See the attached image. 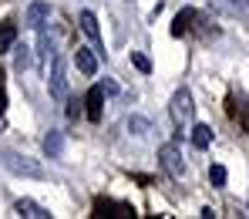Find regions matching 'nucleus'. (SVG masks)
Wrapping results in <instances>:
<instances>
[{
	"label": "nucleus",
	"instance_id": "obj_10",
	"mask_svg": "<svg viewBox=\"0 0 249 219\" xmlns=\"http://www.w3.org/2000/svg\"><path fill=\"white\" fill-rule=\"evenodd\" d=\"M81 31H84V34H88V37H91L94 44L101 41V31H98V17H94L91 10H81Z\"/></svg>",
	"mask_w": 249,
	"mask_h": 219
},
{
	"label": "nucleus",
	"instance_id": "obj_19",
	"mask_svg": "<svg viewBox=\"0 0 249 219\" xmlns=\"http://www.w3.org/2000/svg\"><path fill=\"white\" fill-rule=\"evenodd\" d=\"M7 108V94H3V88H0V111Z\"/></svg>",
	"mask_w": 249,
	"mask_h": 219
},
{
	"label": "nucleus",
	"instance_id": "obj_7",
	"mask_svg": "<svg viewBox=\"0 0 249 219\" xmlns=\"http://www.w3.org/2000/svg\"><path fill=\"white\" fill-rule=\"evenodd\" d=\"M14 209H17V216H27V219H51V213L37 202H31V199H20Z\"/></svg>",
	"mask_w": 249,
	"mask_h": 219
},
{
	"label": "nucleus",
	"instance_id": "obj_6",
	"mask_svg": "<svg viewBox=\"0 0 249 219\" xmlns=\"http://www.w3.org/2000/svg\"><path fill=\"white\" fill-rule=\"evenodd\" d=\"M101 101H105V88L94 85L88 91V98H84V105H88V118L91 122H101Z\"/></svg>",
	"mask_w": 249,
	"mask_h": 219
},
{
	"label": "nucleus",
	"instance_id": "obj_9",
	"mask_svg": "<svg viewBox=\"0 0 249 219\" xmlns=\"http://www.w3.org/2000/svg\"><path fill=\"white\" fill-rule=\"evenodd\" d=\"M192 24H196V10H178L172 24V37H182L185 31H192Z\"/></svg>",
	"mask_w": 249,
	"mask_h": 219
},
{
	"label": "nucleus",
	"instance_id": "obj_17",
	"mask_svg": "<svg viewBox=\"0 0 249 219\" xmlns=\"http://www.w3.org/2000/svg\"><path fill=\"white\" fill-rule=\"evenodd\" d=\"M128 128L135 131V135H145V131H148V122H145V118H131V122H128Z\"/></svg>",
	"mask_w": 249,
	"mask_h": 219
},
{
	"label": "nucleus",
	"instance_id": "obj_8",
	"mask_svg": "<svg viewBox=\"0 0 249 219\" xmlns=\"http://www.w3.org/2000/svg\"><path fill=\"white\" fill-rule=\"evenodd\" d=\"M14 44H17V24L14 20H3L0 24V54L14 51Z\"/></svg>",
	"mask_w": 249,
	"mask_h": 219
},
{
	"label": "nucleus",
	"instance_id": "obj_3",
	"mask_svg": "<svg viewBox=\"0 0 249 219\" xmlns=\"http://www.w3.org/2000/svg\"><path fill=\"white\" fill-rule=\"evenodd\" d=\"M159 162H162V169H165L172 179H182V175H185V162H182V155H178L175 145H162V148H159Z\"/></svg>",
	"mask_w": 249,
	"mask_h": 219
},
{
	"label": "nucleus",
	"instance_id": "obj_18",
	"mask_svg": "<svg viewBox=\"0 0 249 219\" xmlns=\"http://www.w3.org/2000/svg\"><path fill=\"white\" fill-rule=\"evenodd\" d=\"M24 51H27V47H24ZM24 51H20V54H17V68H20V71H24V68H27V54H24Z\"/></svg>",
	"mask_w": 249,
	"mask_h": 219
},
{
	"label": "nucleus",
	"instance_id": "obj_12",
	"mask_svg": "<svg viewBox=\"0 0 249 219\" xmlns=\"http://www.w3.org/2000/svg\"><path fill=\"white\" fill-rule=\"evenodd\" d=\"M7 165L14 169V172H27V175H41V165H34V162H20L17 155H7Z\"/></svg>",
	"mask_w": 249,
	"mask_h": 219
},
{
	"label": "nucleus",
	"instance_id": "obj_20",
	"mask_svg": "<svg viewBox=\"0 0 249 219\" xmlns=\"http://www.w3.org/2000/svg\"><path fill=\"white\" fill-rule=\"evenodd\" d=\"M229 3H236V7H249V0H229Z\"/></svg>",
	"mask_w": 249,
	"mask_h": 219
},
{
	"label": "nucleus",
	"instance_id": "obj_1",
	"mask_svg": "<svg viewBox=\"0 0 249 219\" xmlns=\"http://www.w3.org/2000/svg\"><path fill=\"white\" fill-rule=\"evenodd\" d=\"M168 115H172V122H175V128H178V131H185V125L192 122V94H189L185 88L172 94V105H168Z\"/></svg>",
	"mask_w": 249,
	"mask_h": 219
},
{
	"label": "nucleus",
	"instance_id": "obj_4",
	"mask_svg": "<svg viewBox=\"0 0 249 219\" xmlns=\"http://www.w3.org/2000/svg\"><path fill=\"white\" fill-rule=\"evenodd\" d=\"M51 94L54 98H68V81H64V61L54 54L51 57Z\"/></svg>",
	"mask_w": 249,
	"mask_h": 219
},
{
	"label": "nucleus",
	"instance_id": "obj_13",
	"mask_svg": "<svg viewBox=\"0 0 249 219\" xmlns=\"http://www.w3.org/2000/svg\"><path fill=\"white\" fill-rule=\"evenodd\" d=\"M27 17H31V24H37V27H41V20H44V17H51V7H47V3H31Z\"/></svg>",
	"mask_w": 249,
	"mask_h": 219
},
{
	"label": "nucleus",
	"instance_id": "obj_14",
	"mask_svg": "<svg viewBox=\"0 0 249 219\" xmlns=\"http://www.w3.org/2000/svg\"><path fill=\"white\" fill-rule=\"evenodd\" d=\"M61 145H64V142H61V135H57V131H51V135L44 138V148H47V155H61Z\"/></svg>",
	"mask_w": 249,
	"mask_h": 219
},
{
	"label": "nucleus",
	"instance_id": "obj_11",
	"mask_svg": "<svg viewBox=\"0 0 249 219\" xmlns=\"http://www.w3.org/2000/svg\"><path fill=\"white\" fill-rule=\"evenodd\" d=\"M192 145H196V148H209V145H212V128H209V125H196V128H192Z\"/></svg>",
	"mask_w": 249,
	"mask_h": 219
},
{
	"label": "nucleus",
	"instance_id": "obj_2",
	"mask_svg": "<svg viewBox=\"0 0 249 219\" xmlns=\"http://www.w3.org/2000/svg\"><path fill=\"white\" fill-rule=\"evenodd\" d=\"M94 219H131L135 216V209L128 206V202H115V199H94V206H91Z\"/></svg>",
	"mask_w": 249,
	"mask_h": 219
},
{
	"label": "nucleus",
	"instance_id": "obj_16",
	"mask_svg": "<svg viewBox=\"0 0 249 219\" xmlns=\"http://www.w3.org/2000/svg\"><path fill=\"white\" fill-rule=\"evenodd\" d=\"M131 64H135V68H138V71H142V74H148V71H152V61H148V57H145V54H138V51H135V54H131Z\"/></svg>",
	"mask_w": 249,
	"mask_h": 219
},
{
	"label": "nucleus",
	"instance_id": "obj_5",
	"mask_svg": "<svg viewBox=\"0 0 249 219\" xmlns=\"http://www.w3.org/2000/svg\"><path fill=\"white\" fill-rule=\"evenodd\" d=\"M74 64H78V71L81 74H98V57H94V51H88V47H78L74 51Z\"/></svg>",
	"mask_w": 249,
	"mask_h": 219
},
{
	"label": "nucleus",
	"instance_id": "obj_15",
	"mask_svg": "<svg viewBox=\"0 0 249 219\" xmlns=\"http://www.w3.org/2000/svg\"><path fill=\"white\" fill-rule=\"evenodd\" d=\"M226 179H229V175H226L222 165H212V169H209V182H212L215 189H222V185H226Z\"/></svg>",
	"mask_w": 249,
	"mask_h": 219
}]
</instances>
